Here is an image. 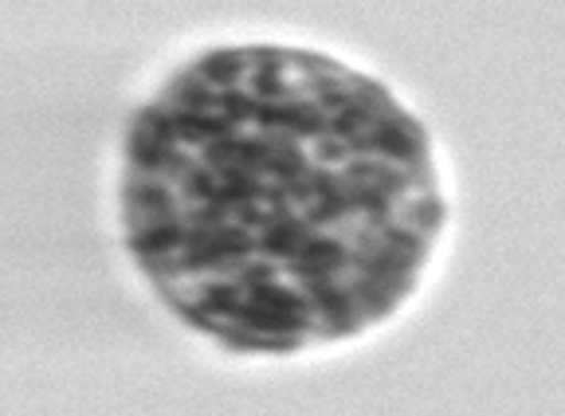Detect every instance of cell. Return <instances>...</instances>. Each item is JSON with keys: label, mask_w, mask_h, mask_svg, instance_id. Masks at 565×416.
I'll list each match as a JSON object with an SVG mask.
<instances>
[{"label": "cell", "mask_w": 565, "mask_h": 416, "mask_svg": "<svg viewBox=\"0 0 565 416\" xmlns=\"http://www.w3.org/2000/svg\"><path fill=\"white\" fill-rule=\"evenodd\" d=\"M440 216L424 130L322 55H209L161 90L126 150L138 259L189 322L247 350L388 314Z\"/></svg>", "instance_id": "6da1fadb"}]
</instances>
